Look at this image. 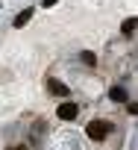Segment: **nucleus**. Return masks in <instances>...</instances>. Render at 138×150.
Wrapping results in <instances>:
<instances>
[{
  "label": "nucleus",
  "mask_w": 138,
  "mask_h": 150,
  "mask_svg": "<svg viewBox=\"0 0 138 150\" xmlns=\"http://www.w3.org/2000/svg\"><path fill=\"white\" fill-rule=\"evenodd\" d=\"M56 115H59L62 121H74V118L80 115V109H77V103H62V106L56 109Z\"/></svg>",
  "instance_id": "f03ea898"
},
{
  "label": "nucleus",
  "mask_w": 138,
  "mask_h": 150,
  "mask_svg": "<svg viewBox=\"0 0 138 150\" xmlns=\"http://www.w3.org/2000/svg\"><path fill=\"white\" fill-rule=\"evenodd\" d=\"M32 18V9H27V12H21L18 18H15V27H27V21Z\"/></svg>",
  "instance_id": "39448f33"
},
{
  "label": "nucleus",
  "mask_w": 138,
  "mask_h": 150,
  "mask_svg": "<svg viewBox=\"0 0 138 150\" xmlns=\"http://www.w3.org/2000/svg\"><path fill=\"white\" fill-rule=\"evenodd\" d=\"M135 30H138V18H129V21L123 24V33L129 35V33H135Z\"/></svg>",
  "instance_id": "0eeeda50"
},
{
  "label": "nucleus",
  "mask_w": 138,
  "mask_h": 150,
  "mask_svg": "<svg viewBox=\"0 0 138 150\" xmlns=\"http://www.w3.org/2000/svg\"><path fill=\"white\" fill-rule=\"evenodd\" d=\"M85 132H88V138H94V141H103V138L112 132V127H109L106 121H91V124L85 127Z\"/></svg>",
  "instance_id": "f257e3e1"
},
{
  "label": "nucleus",
  "mask_w": 138,
  "mask_h": 150,
  "mask_svg": "<svg viewBox=\"0 0 138 150\" xmlns=\"http://www.w3.org/2000/svg\"><path fill=\"white\" fill-rule=\"evenodd\" d=\"M47 88H50L53 94H59V97L71 94V91H68V86H65V83H59V80H47Z\"/></svg>",
  "instance_id": "7ed1b4c3"
},
{
  "label": "nucleus",
  "mask_w": 138,
  "mask_h": 150,
  "mask_svg": "<svg viewBox=\"0 0 138 150\" xmlns=\"http://www.w3.org/2000/svg\"><path fill=\"white\" fill-rule=\"evenodd\" d=\"M109 97H112L115 103H123V100H126V91H123V88L118 86V88H112V91H109Z\"/></svg>",
  "instance_id": "20e7f679"
},
{
  "label": "nucleus",
  "mask_w": 138,
  "mask_h": 150,
  "mask_svg": "<svg viewBox=\"0 0 138 150\" xmlns=\"http://www.w3.org/2000/svg\"><path fill=\"white\" fill-rule=\"evenodd\" d=\"M126 109H129V115H138V103H129Z\"/></svg>",
  "instance_id": "6e6552de"
},
{
  "label": "nucleus",
  "mask_w": 138,
  "mask_h": 150,
  "mask_svg": "<svg viewBox=\"0 0 138 150\" xmlns=\"http://www.w3.org/2000/svg\"><path fill=\"white\" fill-rule=\"evenodd\" d=\"M80 59H82V65H88V68H91V65H97V56H94L91 50H85V53H82Z\"/></svg>",
  "instance_id": "423d86ee"
},
{
  "label": "nucleus",
  "mask_w": 138,
  "mask_h": 150,
  "mask_svg": "<svg viewBox=\"0 0 138 150\" xmlns=\"http://www.w3.org/2000/svg\"><path fill=\"white\" fill-rule=\"evenodd\" d=\"M53 3H56V0H44V6H53Z\"/></svg>",
  "instance_id": "1a4fd4ad"
}]
</instances>
